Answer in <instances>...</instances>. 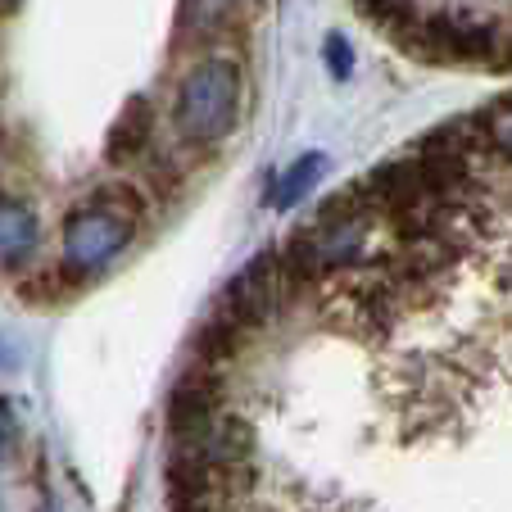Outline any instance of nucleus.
Here are the masks:
<instances>
[{
    "instance_id": "f03ea898",
    "label": "nucleus",
    "mask_w": 512,
    "mask_h": 512,
    "mask_svg": "<svg viewBox=\"0 0 512 512\" xmlns=\"http://www.w3.org/2000/svg\"><path fill=\"white\" fill-rule=\"evenodd\" d=\"M136 223H141V200L127 186H105L91 195V204H82L73 218L64 223V268L68 272H96L109 259L127 250Z\"/></svg>"
},
{
    "instance_id": "39448f33",
    "label": "nucleus",
    "mask_w": 512,
    "mask_h": 512,
    "mask_svg": "<svg viewBox=\"0 0 512 512\" xmlns=\"http://www.w3.org/2000/svg\"><path fill=\"white\" fill-rule=\"evenodd\" d=\"M37 254V213L19 200H0V268H23Z\"/></svg>"
},
{
    "instance_id": "f257e3e1",
    "label": "nucleus",
    "mask_w": 512,
    "mask_h": 512,
    "mask_svg": "<svg viewBox=\"0 0 512 512\" xmlns=\"http://www.w3.org/2000/svg\"><path fill=\"white\" fill-rule=\"evenodd\" d=\"M241 64L227 55H204L177 87L173 127L191 145H218L241 118Z\"/></svg>"
},
{
    "instance_id": "1a4fd4ad",
    "label": "nucleus",
    "mask_w": 512,
    "mask_h": 512,
    "mask_svg": "<svg viewBox=\"0 0 512 512\" xmlns=\"http://www.w3.org/2000/svg\"><path fill=\"white\" fill-rule=\"evenodd\" d=\"M14 445H19V417H14V404L0 395V467L10 463Z\"/></svg>"
},
{
    "instance_id": "f8f14e48",
    "label": "nucleus",
    "mask_w": 512,
    "mask_h": 512,
    "mask_svg": "<svg viewBox=\"0 0 512 512\" xmlns=\"http://www.w3.org/2000/svg\"><path fill=\"white\" fill-rule=\"evenodd\" d=\"M37 512H59V503H41V508Z\"/></svg>"
},
{
    "instance_id": "423d86ee",
    "label": "nucleus",
    "mask_w": 512,
    "mask_h": 512,
    "mask_svg": "<svg viewBox=\"0 0 512 512\" xmlns=\"http://www.w3.org/2000/svg\"><path fill=\"white\" fill-rule=\"evenodd\" d=\"M150 132H155V114H150V100L132 96L118 114L114 132H109V164H127L150 145Z\"/></svg>"
},
{
    "instance_id": "7ed1b4c3",
    "label": "nucleus",
    "mask_w": 512,
    "mask_h": 512,
    "mask_svg": "<svg viewBox=\"0 0 512 512\" xmlns=\"http://www.w3.org/2000/svg\"><path fill=\"white\" fill-rule=\"evenodd\" d=\"M399 41L408 55L431 59V64H494L499 59V28L476 14H413L399 28Z\"/></svg>"
},
{
    "instance_id": "9b49d317",
    "label": "nucleus",
    "mask_w": 512,
    "mask_h": 512,
    "mask_svg": "<svg viewBox=\"0 0 512 512\" xmlns=\"http://www.w3.org/2000/svg\"><path fill=\"white\" fill-rule=\"evenodd\" d=\"M499 68H512V28L499 32V59H494Z\"/></svg>"
},
{
    "instance_id": "9d476101",
    "label": "nucleus",
    "mask_w": 512,
    "mask_h": 512,
    "mask_svg": "<svg viewBox=\"0 0 512 512\" xmlns=\"http://www.w3.org/2000/svg\"><path fill=\"white\" fill-rule=\"evenodd\" d=\"M327 68H331V78H340V82L354 73V55H349L345 37H327Z\"/></svg>"
},
{
    "instance_id": "0eeeda50",
    "label": "nucleus",
    "mask_w": 512,
    "mask_h": 512,
    "mask_svg": "<svg viewBox=\"0 0 512 512\" xmlns=\"http://www.w3.org/2000/svg\"><path fill=\"white\" fill-rule=\"evenodd\" d=\"M327 173V159L322 155H300L295 164L281 173V182H277V191H272V204L277 209H295V204L304 200V195L318 186V177Z\"/></svg>"
},
{
    "instance_id": "6e6552de",
    "label": "nucleus",
    "mask_w": 512,
    "mask_h": 512,
    "mask_svg": "<svg viewBox=\"0 0 512 512\" xmlns=\"http://www.w3.org/2000/svg\"><path fill=\"white\" fill-rule=\"evenodd\" d=\"M476 127H481L485 145H490V150H499V155L512 164V96L494 100V105L476 118Z\"/></svg>"
},
{
    "instance_id": "20e7f679",
    "label": "nucleus",
    "mask_w": 512,
    "mask_h": 512,
    "mask_svg": "<svg viewBox=\"0 0 512 512\" xmlns=\"http://www.w3.org/2000/svg\"><path fill=\"white\" fill-rule=\"evenodd\" d=\"M300 286V277L286 268L281 254H259L250 268H241L232 277V286L223 290L218 318L232 322L236 331H254L268 318H277V309L290 300V290Z\"/></svg>"
}]
</instances>
